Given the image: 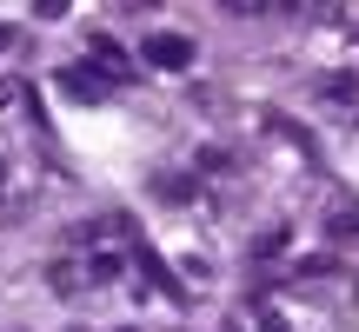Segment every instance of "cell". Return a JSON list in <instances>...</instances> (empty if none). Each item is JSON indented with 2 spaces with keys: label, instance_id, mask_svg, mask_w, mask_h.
Wrapping results in <instances>:
<instances>
[{
  "label": "cell",
  "instance_id": "obj_1",
  "mask_svg": "<svg viewBox=\"0 0 359 332\" xmlns=\"http://www.w3.org/2000/svg\"><path fill=\"white\" fill-rule=\"evenodd\" d=\"M140 53H147L154 67H167V74H180V67L193 60V40H187V34H154V40H140Z\"/></svg>",
  "mask_w": 359,
  "mask_h": 332
},
{
  "label": "cell",
  "instance_id": "obj_2",
  "mask_svg": "<svg viewBox=\"0 0 359 332\" xmlns=\"http://www.w3.org/2000/svg\"><path fill=\"white\" fill-rule=\"evenodd\" d=\"M133 259H140V272H147V279H154V286H160V293H167V299H187V293H180V279H173L167 266H160V253H154V246H140V253H133Z\"/></svg>",
  "mask_w": 359,
  "mask_h": 332
},
{
  "label": "cell",
  "instance_id": "obj_3",
  "mask_svg": "<svg viewBox=\"0 0 359 332\" xmlns=\"http://www.w3.org/2000/svg\"><path fill=\"white\" fill-rule=\"evenodd\" d=\"M67 93H74V100H100L107 80H100V74H80V67H74V74H67Z\"/></svg>",
  "mask_w": 359,
  "mask_h": 332
},
{
  "label": "cell",
  "instance_id": "obj_4",
  "mask_svg": "<svg viewBox=\"0 0 359 332\" xmlns=\"http://www.w3.org/2000/svg\"><path fill=\"white\" fill-rule=\"evenodd\" d=\"M333 233H339V240H346V233H359V200H353V206H339V213H333Z\"/></svg>",
  "mask_w": 359,
  "mask_h": 332
},
{
  "label": "cell",
  "instance_id": "obj_5",
  "mask_svg": "<svg viewBox=\"0 0 359 332\" xmlns=\"http://www.w3.org/2000/svg\"><path fill=\"white\" fill-rule=\"evenodd\" d=\"M226 332H240V326H226Z\"/></svg>",
  "mask_w": 359,
  "mask_h": 332
}]
</instances>
